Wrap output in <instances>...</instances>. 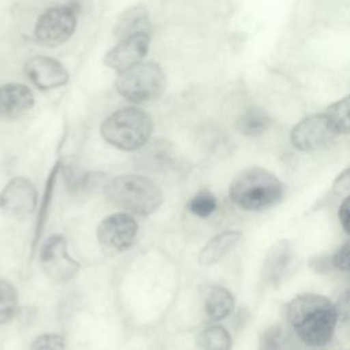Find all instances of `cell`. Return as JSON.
<instances>
[{
	"mask_svg": "<svg viewBox=\"0 0 350 350\" xmlns=\"http://www.w3.org/2000/svg\"><path fill=\"white\" fill-rule=\"evenodd\" d=\"M283 346V328L280 324L269 325L260 335L258 350H280Z\"/></svg>",
	"mask_w": 350,
	"mask_h": 350,
	"instance_id": "obj_24",
	"label": "cell"
},
{
	"mask_svg": "<svg viewBox=\"0 0 350 350\" xmlns=\"http://www.w3.org/2000/svg\"><path fill=\"white\" fill-rule=\"evenodd\" d=\"M338 217L345 232L350 235V194L342 201L338 211Z\"/></svg>",
	"mask_w": 350,
	"mask_h": 350,
	"instance_id": "obj_27",
	"label": "cell"
},
{
	"mask_svg": "<svg viewBox=\"0 0 350 350\" xmlns=\"http://www.w3.org/2000/svg\"><path fill=\"white\" fill-rule=\"evenodd\" d=\"M79 7L75 1L45 10L34 25V40L38 45L53 48L68 41L78 25Z\"/></svg>",
	"mask_w": 350,
	"mask_h": 350,
	"instance_id": "obj_6",
	"label": "cell"
},
{
	"mask_svg": "<svg viewBox=\"0 0 350 350\" xmlns=\"http://www.w3.org/2000/svg\"><path fill=\"white\" fill-rule=\"evenodd\" d=\"M34 185L25 176L11 178L0 191V209L12 219H23L38 208Z\"/></svg>",
	"mask_w": 350,
	"mask_h": 350,
	"instance_id": "obj_10",
	"label": "cell"
},
{
	"mask_svg": "<svg viewBox=\"0 0 350 350\" xmlns=\"http://www.w3.org/2000/svg\"><path fill=\"white\" fill-rule=\"evenodd\" d=\"M217 208V200L209 190L197 191L187 202V209L191 215L205 219L209 217Z\"/></svg>",
	"mask_w": 350,
	"mask_h": 350,
	"instance_id": "obj_23",
	"label": "cell"
},
{
	"mask_svg": "<svg viewBox=\"0 0 350 350\" xmlns=\"http://www.w3.org/2000/svg\"><path fill=\"white\" fill-rule=\"evenodd\" d=\"M272 124V119L269 113L260 107H249L243 109L237 120V130L245 137H257L264 134Z\"/></svg>",
	"mask_w": 350,
	"mask_h": 350,
	"instance_id": "obj_19",
	"label": "cell"
},
{
	"mask_svg": "<svg viewBox=\"0 0 350 350\" xmlns=\"http://www.w3.org/2000/svg\"><path fill=\"white\" fill-rule=\"evenodd\" d=\"M135 33H150L149 14L142 5H134L126 10L118 19L113 29V34L118 38H123Z\"/></svg>",
	"mask_w": 350,
	"mask_h": 350,
	"instance_id": "obj_18",
	"label": "cell"
},
{
	"mask_svg": "<svg viewBox=\"0 0 350 350\" xmlns=\"http://www.w3.org/2000/svg\"><path fill=\"white\" fill-rule=\"evenodd\" d=\"M242 239V232L237 230H227L213 235L200 250L198 264L201 267H211L221 261Z\"/></svg>",
	"mask_w": 350,
	"mask_h": 350,
	"instance_id": "obj_16",
	"label": "cell"
},
{
	"mask_svg": "<svg viewBox=\"0 0 350 350\" xmlns=\"http://www.w3.org/2000/svg\"><path fill=\"white\" fill-rule=\"evenodd\" d=\"M324 113L336 135L350 134V93L328 105Z\"/></svg>",
	"mask_w": 350,
	"mask_h": 350,
	"instance_id": "obj_21",
	"label": "cell"
},
{
	"mask_svg": "<svg viewBox=\"0 0 350 350\" xmlns=\"http://www.w3.org/2000/svg\"><path fill=\"white\" fill-rule=\"evenodd\" d=\"M38 260L44 273L56 283H66L81 269L67 249V239L62 234L49 235L38 250Z\"/></svg>",
	"mask_w": 350,
	"mask_h": 350,
	"instance_id": "obj_7",
	"label": "cell"
},
{
	"mask_svg": "<svg viewBox=\"0 0 350 350\" xmlns=\"http://www.w3.org/2000/svg\"><path fill=\"white\" fill-rule=\"evenodd\" d=\"M286 319L305 345L321 347L334 335L338 309L329 298L321 294L305 293L294 297L287 304Z\"/></svg>",
	"mask_w": 350,
	"mask_h": 350,
	"instance_id": "obj_1",
	"label": "cell"
},
{
	"mask_svg": "<svg viewBox=\"0 0 350 350\" xmlns=\"http://www.w3.org/2000/svg\"><path fill=\"white\" fill-rule=\"evenodd\" d=\"M104 196L111 204L123 209V212L139 216L152 215L164 201L159 185L138 174L112 178L104 186Z\"/></svg>",
	"mask_w": 350,
	"mask_h": 350,
	"instance_id": "obj_4",
	"label": "cell"
},
{
	"mask_svg": "<svg viewBox=\"0 0 350 350\" xmlns=\"http://www.w3.org/2000/svg\"><path fill=\"white\" fill-rule=\"evenodd\" d=\"M23 71L26 78L40 90H53L70 81L66 67L59 60L44 55L29 57L25 62Z\"/></svg>",
	"mask_w": 350,
	"mask_h": 350,
	"instance_id": "obj_12",
	"label": "cell"
},
{
	"mask_svg": "<svg viewBox=\"0 0 350 350\" xmlns=\"http://www.w3.org/2000/svg\"><path fill=\"white\" fill-rule=\"evenodd\" d=\"M138 223L129 212H116L105 216L97 226L98 243L108 252L123 253L133 247L138 235Z\"/></svg>",
	"mask_w": 350,
	"mask_h": 350,
	"instance_id": "obj_8",
	"label": "cell"
},
{
	"mask_svg": "<svg viewBox=\"0 0 350 350\" xmlns=\"http://www.w3.org/2000/svg\"><path fill=\"white\" fill-rule=\"evenodd\" d=\"M66 338L57 332H45L38 335L30 345V350H64Z\"/></svg>",
	"mask_w": 350,
	"mask_h": 350,
	"instance_id": "obj_25",
	"label": "cell"
},
{
	"mask_svg": "<svg viewBox=\"0 0 350 350\" xmlns=\"http://www.w3.org/2000/svg\"><path fill=\"white\" fill-rule=\"evenodd\" d=\"M62 171V161H57L51 172L48 174L45 186H44V193L41 197V201L38 202V208H37V219H36V226H34V234H33V242H31V247L33 250L37 249L38 241L42 235L48 215H49V209H51V204H52V198L55 194V185L57 180V176Z\"/></svg>",
	"mask_w": 350,
	"mask_h": 350,
	"instance_id": "obj_17",
	"label": "cell"
},
{
	"mask_svg": "<svg viewBox=\"0 0 350 350\" xmlns=\"http://www.w3.org/2000/svg\"><path fill=\"white\" fill-rule=\"evenodd\" d=\"M336 135L324 112L312 113L298 120L291 131V145L299 152H314L327 146Z\"/></svg>",
	"mask_w": 350,
	"mask_h": 350,
	"instance_id": "obj_9",
	"label": "cell"
},
{
	"mask_svg": "<svg viewBox=\"0 0 350 350\" xmlns=\"http://www.w3.org/2000/svg\"><path fill=\"white\" fill-rule=\"evenodd\" d=\"M331 264L339 271L350 272V241L336 250V253L331 257Z\"/></svg>",
	"mask_w": 350,
	"mask_h": 350,
	"instance_id": "obj_26",
	"label": "cell"
},
{
	"mask_svg": "<svg viewBox=\"0 0 350 350\" xmlns=\"http://www.w3.org/2000/svg\"><path fill=\"white\" fill-rule=\"evenodd\" d=\"M34 105V94L29 86L10 82L0 86V119H16Z\"/></svg>",
	"mask_w": 350,
	"mask_h": 350,
	"instance_id": "obj_13",
	"label": "cell"
},
{
	"mask_svg": "<svg viewBox=\"0 0 350 350\" xmlns=\"http://www.w3.org/2000/svg\"><path fill=\"white\" fill-rule=\"evenodd\" d=\"M167 86V77L160 64L141 62L122 72L115 81L116 92L133 104L148 103L159 98Z\"/></svg>",
	"mask_w": 350,
	"mask_h": 350,
	"instance_id": "obj_5",
	"label": "cell"
},
{
	"mask_svg": "<svg viewBox=\"0 0 350 350\" xmlns=\"http://www.w3.org/2000/svg\"><path fill=\"white\" fill-rule=\"evenodd\" d=\"M284 196L282 180L262 167H247L231 180L228 197L243 211H264L276 205Z\"/></svg>",
	"mask_w": 350,
	"mask_h": 350,
	"instance_id": "obj_2",
	"label": "cell"
},
{
	"mask_svg": "<svg viewBox=\"0 0 350 350\" xmlns=\"http://www.w3.org/2000/svg\"><path fill=\"white\" fill-rule=\"evenodd\" d=\"M150 45V33H135L123 38H119L105 55L104 64L116 71L122 72L138 63L144 62L149 52Z\"/></svg>",
	"mask_w": 350,
	"mask_h": 350,
	"instance_id": "obj_11",
	"label": "cell"
},
{
	"mask_svg": "<svg viewBox=\"0 0 350 350\" xmlns=\"http://www.w3.org/2000/svg\"><path fill=\"white\" fill-rule=\"evenodd\" d=\"M202 309L209 321L224 320L235 308V298L230 290L219 284H204L200 288Z\"/></svg>",
	"mask_w": 350,
	"mask_h": 350,
	"instance_id": "obj_14",
	"label": "cell"
},
{
	"mask_svg": "<svg viewBox=\"0 0 350 350\" xmlns=\"http://www.w3.org/2000/svg\"><path fill=\"white\" fill-rule=\"evenodd\" d=\"M291 245L287 239H280L271 246L262 262V279L267 284L279 286L291 261Z\"/></svg>",
	"mask_w": 350,
	"mask_h": 350,
	"instance_id": "obj_15",
	"label": "cell"
},
{
	"mask_svg": "<svg viewBox=\"0 0 350 350\" xmlns=\"http://www.w3.org/2000/svg\"><path fill=\"white\" fill-rule=\"evenodd\" d=\"M154 129L152 116L134 105L109 113L100 124L103 139L123 152H137L150 139Z\"/></svg>",
	"mask_w": 350,
	"mask_h": 350,
	"instance_id": "obj_3",
	"label": "cell"
},
{
	"mask_svg": "<svg viewBox=\"0 0 350 350\" xmlns=\"http://www.w3.org/2000/svg\"><path fill=\"white\" fill-rule=\"evenodd\" d=\"M18 313V293L14 284L0 278V327L10 323Z\"/></svg>",
	"mask_w": 350,
	"mask_h": 350,
	"instance_id": "obj_22",
	"label": "cell"
},
{
	"mask_svg": "<svg viewBox=\"0 0 350 350\" xmlns=\"http://www.w3.org/2000/svg\"><path fill=\"white\" fill-rule=\"evenodd\" d=\"M232 339L230 332L219 324L204 328L196 340V350H231Z\"/></svg>",
	"mask_w": 350,
	"mask_h": 350,
	"instance_id": "obj_20",
	"label": "cell"
}]
</instances>
